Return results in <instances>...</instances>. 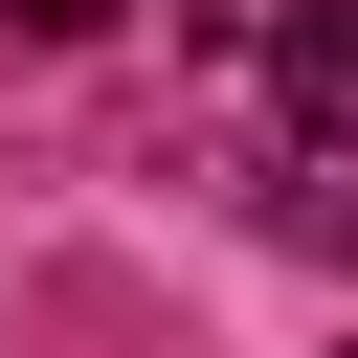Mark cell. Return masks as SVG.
Returning a JSON list of instances; mask_svg holds the SVG:
<instances>
[{
  "mask_svg": "<svg viewBox=\"0 0 358 358\" xmlns=\"http://www.w3.org/2000/svg\"><path fill=\"white\" fill-rule=\"evenodd\" d=\"M0 22H45V45H90V22H112V0H0Z\"/></svg>",
  "mask_w": 358,
  "mask_h": 358,
  "instance_id": "obj_2",
  "label": "cell"
},
{
  "mask_svg": "<svg viewBox=\"0 0 358 358\" xmlns=\"http://www.w3.org/2000/svg\"><path fill=\"white\" fill-rule=\"evenodd\" d=\"M268 112L313 157H358V0H268Z\"/></svg>",
  "mask_w": 358,
  "mask_h": 358,
  "instance_id": "obj_1",
  "label": "cell"
}]
</instances>
